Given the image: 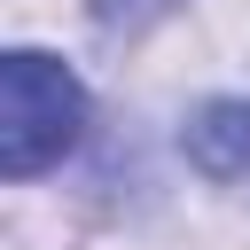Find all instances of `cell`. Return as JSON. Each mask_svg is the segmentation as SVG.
Instances as JSON below:
<instances>
[{"label": "cell", "instance_id": "cell-1", "mask_svg": "<svg viewBox=\"0 0 250 250\" xmlns=\"http://www.w3.org/2000/svg\"><path fill=\"white\" fill-rule=\"evenodd\" d=\"M86 125V86L39 55V47H16L0 55V172L8 180H31L47 172Z\"/></svg>", "mask_w": 250, "mask_h": 250}, {"label": "cell", "instance_id": "cell-3", "mask_svg": "<svg viewBox=\"0 0 250 250\" xmlns=\"http://www.w3.org/2000/svg\"><path fill=\"white\" fill-rule=\"evenodd\" d=\"M102 8H125V0H102Z\"/></svg>", "mask_w": 250, "mask_h": 250}, {"label": "cell", "instance_id": "cell-2", "mask_svg": "<svg viewBox=\"0 0 250 250\" xmlns=\"http://www.w3.org/2000/svg\"><path fill=\"white\" fill-rule=\"evenodd\" d=\"M180 148L203 180H250V102H203L188 117Z\"/></svg>", "mask_w": 250, "mask_h": 250}]
</instances>
